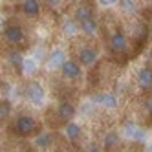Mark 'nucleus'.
<instances>
[{
  "label": "nucleus",
  "instance_id": "nucleus-14",
  "mask_svg": "<svg viewBox=\"0 0 152 152\" xmlns=\"http://www.w3.org/2000/svg\"><path fill=\"white\" fill-rule=\"evenodd\" d=\"M92 17V9L90 7H86V6H79L77 7V11H75V22H84L86 18H90Z\"/></svg>",
  "mask_w": 152,
  "mask_h": 152
},
{
  "label": "nucleus",
  "instance_id": "nucleus-23",
  "mask_svg": "<svg viewBox=\"0 0 152 152\" xmlns=\"http://www.w3.org/2000/svg\"><path fill=\"white\" fill-rule=\"evenodd\" d=\"M145 152H152V143H150V145L147 147V150H145Z\"/></svg>",
  "mask_w": 152,
  "mask_h": 152
},
{
  "label": "nucleus",
  "instance_id": "nucleus-24",
  "mask_svg": "<svg viewBox=\"0 0 152 152\" xmlns=\"http://www.w3.org/2000/svg\"><path fill=\"white\" fill-rule=\"evenodd\" d=\"M150 66H152V55H150Z\"/></svg>",
  "mask_w": 152,
  "mask_h": 152
},
{
  "label": "nucleus",
  "instance_id": "nucleus-19",
  "mask_svg": "<svg viewBox=\"0 0 152 152\" xmlns=\"http://www.w3.org/2000/svg\"><path fill=\"white\" fill-rule=\"evenodd\" d=\"M22 68H24V72H26V73H33V72L37 70V64H35V61H33V59H24Z\"/></svg>",
  "mask_w": 152,
  "mask_h": 152
},
{
  "label": "nucleus",
  "instance_id": "nucleus-4",
  "mask_svg": "<svg viewBox=\"0 0 152 152\" xmlns=\"http://www.w3.org/2000/svg\"><path fill=\"white\" fill-rule=\"evenodd\" d=\"M28 97H29L31 103L40 104L42 101H44V90H42V86L39 83H29V86H28Z\"/></svg>",
  "mask_w": 152,
  "mask_h": 152
},
{
  "label": "nucleus",
  "instance_id": "nucleus-6",
  "mask_svg": "<svg viewBox=\"0 0 152 152\" xmlns=\"http://www.w3.org/2000/svg\"><path fill=\"white\" fill-rule=\"evenodd\" d=\"M62 75L64 77H68V79H77L79 75H81V64L79 62H75V61H66L62 64Z\"/></svg>",
  "mask_w": 152,
  "mask_h": 152
},
{
  "label": "nucleus",
  "instance_id": "nucleus-7",
  "mask_svg": "<svg viewBox=\"0 0 152 152\" xmlns=\"http://www.w3.org/2000/svg\"><path fill=\"white\" fill-rule=\"evenodd\" d=\"M20 7H22L24 15H28V17H37L40 13V4L37 0H24Z\"/></svg>",
  "mask_w": 152,
  "mask_h": 152
},
{
  "label": "nucleus",
  "instance_id": "nucleus-10",
  "mask_svg": "<svg viewBox=\"0 0 152 152\" xmlns=\"http://www.w3.org/2000/svg\"><path fill=\"white\" fill-rule=\"evenodd\" d=\"M64 134H66V137H68L70 141H77V139L81 137V126H79L77 123L70 121V123H66V128H64Z\"/></svg>",
  "mask_w": 152,
  "mask_h": 152
},
{
  "label": "nucleus",
  "instance_id": "nucleus-16",
  "mask_svg": "<svg viewBox=\"0 0 152 152\" xmlns=\"http://www.w3.org/2000/svg\"><path fill=\"white\" fill-rule=\"evenodd\" d=\"M7 62L13 64V66H22L24 59H22V55H20L17 50H11V51H7Z\"/></svg>",
  "mask_w": 152,
  "mask_h": 152
},
{
  "label": "nucleus",
  "instance_id": "nucleus-5",
  "mask_svg": "<svg viewBox=\"0 0 152 152\" xmlns=\"http://www.w3.org/2000/svg\"><path fill=\"white\" fill-rule=\"evenodd\" d=\"M95 61H97V50H94L90 46L81 50V53H79V64L81 66H92Z\"/></svg>",
  "mask_w": 152,
  "mask_h": 152
},
{
  "label": "nucleus",
  "instance_id": "nucleus-22",
  "mask_svg": "<svg viewBox=\"0 0 152 152\" xmlns=\"http://www.w3.org/2000/svg\"><path fill=\"white\" fill-rule=\"evenodd\" d=\"M86 152H99V147H97V145H90Z\"/></svg>",
  "mask_w": 152,
  "mask_h": 152
},
{
  "label": "nucleus",
  "instance_id": "nucleus-13",
  "mask_svg": "<svg viewBox=\"0 0 152 152\" xmlns=\"http://www.w3.org/2000/svg\"><path fill=\"white\" fill-rule=\"evenodd\" d=\"M64 62H66V61H64V53H62L61 50H55V51L50 55V68H57V66L62 68Z\"/></svg>",
  "mask_w": 152,
  "mask_h": 152
},
{
  "label": "nucleus",
  "instance_id": "nucleus-2",
  "mask_svg": "<svg viewBox=\"0 0 152 152\" xmlns=\"http://www.w3.org/2000/svg\"><path fill=\"white\" fill-rule=\"evenodd\" d=\"M110 48L115 53H123L126 51V37L123 31H114L112 37H110Z\"/></svg>",
  "mask_w": 152,
  "mask_h": 152
},
{
  "label": "nucleus",
  "instance_id": "nucleus-3",
  "mask_svg": "<svg viewBox=\"0 0 152 152\" xmlns=\"http://www.w3.org/2000/svg\"><path fill=\"white\" fill-rule=\"evenodd\" d=\"M4 37L7 39V42H11V44H18V42L24 40V31L20 26H7L4 29Z\"/></svg>",
  "mask_w": 152,
  "mask_h": 152
},
{
  "label": "nucleus",
  "instance_id": "nucleus-18",
  "mask_svg": "<svg viewBox=\"0 0 152 152\" xmlns=\"http://www.w3.org/2000/svg\"><path fill=\"white\" fill-rule=\"evenodd\" d=\"M9 112H11V104H9L7 101H2V104H0V119H7L9 117Z\"/></svg>",
  "mask_w": 152,
  "mask_h": 152
},
{
  "label": "nucleus",
  "instance_id": "nucleus-9",
  "mask_svg": "<svg viewBox=\"0 0 152 152\" xmlns=\"http://www.w3.org/2000/svg\"><path fill=\"white\" fill-rule=\"evenodd\" d=\"M97 101L106 108H115L117 106V97L112 92H103L101 95H97Z\"/></svg>",
  "mask_w": 152,
  "mask_h": 152
},
{
  "label": "nucleus",
  "instance_id": "nucleus-11",
  "mask_svg": "<svg viewBox=\"0 0 152 152\" xmlns=\"http://www.w3.org/2000/svg\"><path fill=\"white\" fill-rule=\"evenodd\" d=\"M59 115H61V119H72L75 115V106L70 101H62L59 104Z\"/></svg>",
  "mask_w": 152,
  "mask_h": 152
},
{
  "label": "nucleus",
  "instance_id": "nucleus-15",
  "mask_svg": "<svg viewBox=\"0 0 152 152\" xmlns=\"http://www.w3.org/2000/svg\"><path fill=\"white\" fill-rule=\"evenodd\" d=\"M117 143H119V134H117V132H108V134L104 136L103 145H104L106 150H108V148H114Z\"/></svg>",
  "mask_w": 152,
  "mask_h": 152
},
{
  "label": "nucleus",
  "instance_id": "nucleus-17",
  "mask_svg": "<svg viewBox=\"0 0 152 152\" xmlns=\"http://www.w3.org/2000/svg\"><path fill=\"white\" fill-rule=\"evenodd\" d=\"M51 134H40V136H37L35 137V145L37 147H40V148H46V147H50L51 145Z\"/></svg>",
  "mask_w": 152,
  "mask_h": 152
},
{
  "label": "nucleus",
  "instance_id": "nucleus-1",
  "mask_svg": "<svg viewBox=\"0 0 152 152\" xmlns=\"http://www.w3.org/2000/svg\"><path fill=\"white\" fill-rule=\"evenodd\" d=\"M35 130V119L29 115H20L15 119V132L20 136H28Z\"/></svg>",
  "mask_w": 152,
  "mask_h": 152
},
{
  "label": "nucleus",
  "instance_id": "nucleus-8",
  "mask_svg": "<svg viewBox=\"0 0 152 152\" xmlns=\"http://www.w3.org/2000/svg\"><path fill=\"white\" fill-rule=\"evenodd\" d=\"M137 83L141 88H150L152 86V70L150 68H141L137 72Z\"/></svg>",
  "mask_w": 152,
  "mask_h": 152
},
{
  "label": "nucleus",
  "instance_id": "nucleus-12",
  "mask_svg": "<svg viewBox=\"0 0 152 152\" xmlns=\"http://www.w3.org/2000/svg\"><path fill=\"white\" fill-rule=\"evenodd\" d=\"M79 26H81V29H83V33H86V35H94L95 31H97V20H95L94 15H92L90 18H86L84 22H81Z\"/></svg>",
  "mask_w": 152,
  "mask_h": 152
},
{
  "label": "nucleus",
  "instance_id": "nucleus-20",
  "mask_svg": "<svg viewBox=\"0 0 152 152\" xmlns=\"http://www.w3.org/2000/svg\"><path fill=\"white\" fill-rule=\"evenodd\" d=\"M75 28H77V22H75V20H68V22L64 24V31H66V35H73L75 33Z\"/></svg>",
  "mask_w": 152,
  "mask_h": 152
},
{
  "label": "nucleus",
  "instance_id": "nucleus-21",
  "mask_svg": "<svg viewBox=\"0 0 152 152\" xmlns=\"http://www.w3.org/2000/svg\"><path fill=\"white\" fill-rule=\"evenodd\" d=\"M121 6L125 9H134V2H130V0H125V2H121Z\"/></svg>",
  "mask_w": 152,
  "mask_h": 152
}]
</instances>
